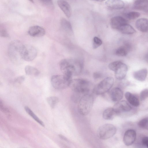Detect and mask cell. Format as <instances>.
Segmentation results:
<instances>
[{
	"instance_id": "obj_1",
	"label": "cell",
	"mask_w": 148,
	"mask_h": 148,
	"mask_svg": "<svg viewBox=\"0 0 148 148\" xmlns=\"http://www.w3.org/2000/svg\"><path fill=\"white\" fill-rule=\"evenodd\" d=\"M60 66L63 75L72 79L73 75H78L81 73L83 63L78 59H65L60 61Z\"/></svg>"
},
{
	"instance_id": "obj_2",
	"label": "cell",
	"mask_w": 148,
	"mask_h": 148,
	"mask_svg": "<svg viewBox=\"0 0 148 148\" xmlns=\"http://www.w3.org/2000/svg\"><path fill=\"white\" fill-rule=\"evenodd\" d=\"M24 45L20 40H14L10 43L8 53L11 60L14 63L20 64L23 60L21 52Z\"/></svg>"
},
{
	"instance_id": "obj_3",
	"label": "cell",
	"mask_w": 148,
	"mask_h": 148,
	"mask_svg": "<svg viewBox=\"0 0 148 148\" xmlns=\"http://www.w3.org/2000/svg\"><path fill=\"white\" fill-rule=\"evenodd\" d=\"M94 102V97L90 93L84 95L78 102L77 110L82 116H86L90 112Z\"/></svg>"
},
{
	"instance_id": "obj_4",
	"label": "cell",
	"mask_w": 148,
	"mask_h": 148,
	"mask_svg": "<svg viewBox=\"0 0 148 148\" xmlns=\"http://www.w3.org/2000/svg\"><path fill=\"white\" fill-rule=\"evenodd\" d=\"M74 92L83 95L89 93L91 85L88 81L81 79H72L69 86Z\"/></svg>"
},
{
	"instance_id": "obj_5",
	"label": "cell",
	"mask_w": 148,
	"mask_h": 148,
	"mask_svg": "<svg viewBox=\"0 0 148 148\" xmlns=\"http://www.w3.org/2000/svg\"><path fill=\"white\" fill-rule=\"evenodd\" d=\"M114 84V79L107 77L100 82L93 89V92L97 95H102L109 91Z\"/></svg>"
},
{
	"instance_id": "obj_6",
	"label": "cell",
	"mask_w": 148,
	"mask_h": 148,
	"mask_svg": "<svg viewBox=\"0 0 148 148\" xmlns=\"http://www.w3.org/2000/svg\"><path fill=\"white\" fill-rule=\"evenodd\" d=\"M116 131V128L114 125L111 124H105L99 128L97 135L100 139L107 140L113 137Z\"/></svg>"
},
{
	"instance_id": "obj_7",
	"label": "cell",
	"mask_w": 148,
	"mask_h": 148,
	"mask_svg": "<svg viewBox=\"0 0 148 148\" xmlns=\"http://www.w3.org/2000/svg\"><path fill=\"white\" fill-rule=\"evenodd\" d=\"M71 80L64 75H56L51 77V82L52 85L55 88L62 89L69 86Z\"/></svg>"
},
{
	"instance_id": "obj_8",
	"label": "cell",
	"mask_w": 148,
	"mask_h": 148,
	"mask_svg": "<svg viewBox=\"0 0 148 148\" xmlns=\"http://www.w3.org/2000/svg\"><path fill=\"white\" fill-rule=\"evenodd\" d=\"M37 52L33 46L26 45L23 46L21 52V57L23 60L30 61L34 60L36 57Z\"/></svg>"
},
{
	"instance_id": "obj_9",
	"label": "cell",
	"mask_w": 148,
	"mask_h": 148,
	"mask_svg": "<svg viewBox=\"0 0 148 148\" xmlns=\"http://www.w3.org/2000/svg\"><path fill=\"white\" fill-rule=\"evenodd\" d=\"M113 108L117 115L129 112L132 110L131 107L128 103L124 100L117 102Z\"/></svg>"
},
{
	"instance_id": "obj_10",
	"label": "cell",
	"mask_w": 148,
	"mask_h": 148,
	"mask_svg": "<svg viewBox=\"0 0 148 148\" xmlns=\"http://www.w3.org/2000/svg\"><path fill=\"white\" fill-rule=\"evenodd\" d=\"M127 70L126 65L121 61L114 71L115 77L118 80L123 79L126 75Z\"/></svg>"
},
{
	"instance_id": "obj_11",
	"label": "cell",
	"mask_w": 148,
	"mask_h": 148,
	"mask_svg": "<svg viewBox=\"0 0 148 148\" xmlns=\"http://www.w3.org/2000/svg\"><path fill=\"white\" fill-rule=\"evenodd\" d=\"M136 137V133L135 130L129 129L125 132L123 138L124 144L129 146L132 145L135 142Z\"/></svg>"
},
{
	"instance_id": "obj_12",
	"label": "cell",
	"mask_w": 148,
	"mask_h": 148,
	"mask_svg": "<svg viewBox=\"0 0 148 148\" xmlns=\"http://www.w3.org/2000/svg\"><path fill=\"white\" fill-rule=\"evenodd\" d=\"M127 23V20L120 16H114L110 21V25L112 28L118 30L121 26Z\"/></svg>"
},
{
	"instance_id": "obj_13",
	"label": "cell",
	"mask_w": 148,
	"mask_h": 148,
	"mask_svg": "<svg viewBox=\"0 0 148 148\" xmlns=\"http://www.w3.org/2000/svg\"><path fill=\"white\" fill-rule=\"evenodd\" d=\"M28 33L31 36L34 37H40L45 34V29L38 25H34L30 27L28 30Z\"/></svg>"
},
{
	"instance_id": "obj_14",
	"label": "cell",
	"mask_w": 148,
	"mask_h": 148,
	"mask_svg": "<svg viewBox=\"0 0 148 148\" xmlns=\"http://www.w3.org/2000/svg\"><path fill=\"white\" fill-rule=\"evenodd\" d=\"M110 96L112 101L118 102L120 101L123 97V92L119 88H114L110 90Z\"/></svg>"
},
{
	"instance_id": "obj_15",
	"label": "cell",
	"mask_w": 148,
	"mask_h": 148,
	"mask_svg": "<svg viewBox=\"0 0 148 148\" xmlns=\"http://www.w3.org/2000/svg\"><path fill=\"white\" fill-rule=\"evenodd\" d=\"M57 4L65 16L69 18L71 15V9L69 3L65 0H58Z\"/></svg>"
},
{
	"instance_id": "obj_16",
	"label": "cell",
	"mask_w": 148,
	"mask_h": 148,
	"mask_svg": "<svg viewBox=\"0 0 148 148\" xmlns=\"http://www.w3.org/2000/svg\"><path fill=\"white\" fill-rule=\"evenodd\" d=\"M108 8L114 9H120L124 6V3L121 0H108L105 3Z\"/></svg>"
},
{
	"instance_id": "obj_17",
	"label": "cell",
	"mask_w": 148,
	"mask_h": 148,
	"mask_svg": "<svg viewBox=\"0 0 148 148\" xmlns=\"http://www.w3.org/2000/svg\"><path fill=\"white\" fill-rule=\"evenodd\" d=\"M135 25L138 30L143 32H146L148 30V20L145 18H139L136 21Z\"/></svg>"
},
{
	"instance_id": "obj_18",
	"label": "cell",
	"mask_w": 148,
	"mask_h": 148,
	"mask_svg": "<svg viewBox=\"0 0 148 148\" xmlns=\"http://www.w3.org/2000/svg\"><path fill=\"white\" fill-rule=\"evenodd\" d=\"M131 46L128 43H125L123 45L118 48L115 51L116 55L119 56H125L131 49Z\"/></svg>"
},
{
	"instance_id": "obj_19",
	"label": "cell",
	"mask_w": 148,
	"mask_h": 148,
	"mask_svg": "<svg viewBox=\"0 0 148 148\" xmlns=\"http://www.w3.org/2000/svg\"><path fill=\"white\" fill-rule=\"evenodd\" d=\"M125 97L129 103L132 106L137 107L139 105V100L138 97L134 94L127 92L125 93Z\"/></svg>"
},
{
	"instance_id": "obj_20",
	"label": "cell",
	"mask_w": 148,
	"mask_h": 148,
	"mask_svg": "<svg viewBox=\"0 0 148 148\" xmlns=\"http://www.w3.org/2000/svg\"><path fill=\"white\" fill-rule=\"evenodd\" d=\"M148 71L146 69H143L135 72L133 74L134 78L140 81H144L147 74Z\"/></svg>"
},
{
	"instance_id": "obj_21",
	"label": "cell",
	"mask_w": 148,
	"mask_h": 148,
	"mask_svg": "<svg viewBox=\"0 0 148 148\" xmlns=\"http://www.w3.org/2000/svg\"><path fill=\"white\" fill-rule=\"evenodd\" d=\"M60 24L62 29L67 33L69 34H73V30L71 23L65 18H62Z\"/></svg>"
},
{
	"instance_id": "obj_22",
	"label": "cell",
	"mask_w": 148,
	"mask_h": 148,
	"mask_svg": "<svg viewBox=\"0 0 148 148\" xmlns=\"http://www.w3.org/2000/svg\"><path fill=\"white\" fill-rule=\"evenodd\" d=\"M116 114L113 108H109L105 110L102 114L103 118L106 120L112 119Z\"/></svg>"
},
{
	"instance_id": "obj_23",
	"label": "cell",
	"mask_w": 148,
	"mask_h": 148,
	"mask_svg": "<svg viewBox=\"0 0 148 148\" xmlns=\"http://www.w3.org/2000/svg\"><path fill=\"white\" fill-rule=\"evenodd\" d=\"M133 8L138 10L146 9L148 8V0H136L134 3Z\"/></svg>"
},
{
	"instance_id": "obj_24",
	"label": "cell",
	"mask_w": 148,
	"mask_h": 148,
	"mask_svg": "<svg viewBox=\"0 0 148 148\" xmlns=\"http://www.w3.org/2000/svg\"><path fill=\"white\" fill-rule=\"evenodd\" d=\"M118 30L122 34H133L136 32L133 27L127 23L121 26Z\"/></svg>"
},
{
	"instance_id": "obj_25",
	"label": "cell",
	"mask_w": 148,
	"mask_h": 148,
	"mask_svg": "<svg viewBox=\"0 0 148 148\" xmlns=\"http://www.w3.org/2000/svg\"><path fill=\"white\" fill-rule=\"evenodd\" d=\"M25 73L29 75L37 76L40 74V71L38 69L29 65L25 66Z\"/></svg>"
},
{
	"instance_id": "obj_26",
	"label": "cell",
	"mask_w": 148,
	"mask_h": 148,
	"mask_svg": "<svg viewBox=\"0 0 148 148\" xmlns=\"http://www.w3.org/2000/svg\"><path fill=\"white\" fill-rule=\"evenodd\" d=\"M24 109L26 112L31 116L34 120L43 127H45V124L33 112V111L28 106H25Z\"/></svg>"
},
{
	"instance_id": "obj_27",
	"label": "cell",
	"mask_w": 148,
	"mask_h": 148,
	"mask_svg": "<svg viewBox=\"0 0 148 148\" xmlns=\"http://www.w3.org/2000/svg\"><path fill=\"white\" fill-rule=\"evenodd\" d=\"M47 101L52 108H53L59 102V99L56 96H51L47 99Z\"/></svg>"
},
{
	"instance_id": "obj_28",
	"label": "cell",
	"mask_w": 148,
	"mask_h": 148,
	"mask_svg": "<svg viewBox=\"0 0 148 148\" xmlns=\"http://www.w3.org/2000/svg\"><path fill=\"white\" fill-rule=\"evenodd\" d=\"M140 15V13L134 11L130 12L125 14L126 18L129 20H133L138 18Z\"/></svg>"
},
{
	"instance_id": "obj_29",
	"label": "cell",
	"mask_w": 148,
	"mask_h": 148,
	"mask_svg": "<svg viewBox=\"0 0 148 148\" xmlns=\"http://www.w3.org/2000/svg\"><path fill=\"white\" fill-rule=\"evenodd\" d=\"M138 125L141 128L148 129V117L143 118L138 123Z\"/></svg>"
},
{
	"instance_id": "obj_30",
	"label": "cell",
	"mask_w": 148,
	"mask_h": 148,
	"mask_svg": "<svg viewBox=\"0 0 148 148\" xmlns=\"http://www.w3.org/2000/svg\"><path fill=\"white\" fill-rule=\"evenodd\" d=\"M102 44L101 40L97 37L93 38L92 42V46L94 49H96L100 46Z\"/></svg>"
},
{
	"instance_id": "obj_31",
	"label": "cell",
	"mask_w": 148,
	"mask_h": 148,
	"mask_svg": "<svg viewBox=\"0 0 148 148\" xmlns=\"http://www.w3.org/2000/svg\"><path fill=\"white\" fill-rule=\"evenodd\" d=\"M148 97V89H145L142 90L140 94V99L141 101H144Z\"/></svg>"
},
{
	"instance_id": "obj_32",
	"label": "cell",
	"mask_w": 148,
	"mask_h": 148,
	"mask_svg": "<svg viewBox=\"0 0 148 148\" xmlns=\"http://www.w3.org/2000/svg\"><path fill=\"white\" fill-rule=\"evenodd\" d=\"M0 108L1 111L4 113L9 115L10 111L9 109L3 104L2 102L0 101Z\"/></svg>"
},
{
	"instance_id": "obj_33",
	"label": "cell",
	"mask_w": 148,
	"mask_h": 148,
	"mask_svg": "<svg viewBox=\"0 0 148 148\" xmlns=\"http://www.w3.org/2000/svg\"><path fill=\"white\" fill-rule=\"evenodd\" d=\"M0 36L4 38H9V36L6 30L4 28H1L0 30Z\"/></svg>"
},
{
	"instance_id": "obj_34",
	"label": "cell",
	"mask_w": 148,
	"mask_h": 148,
	"mask_svg": "<svg viewBox=\"0 0 148 148\" xmlns=\"http://www.w3.org/2000/svg\"><path fill=\"white\" fill-rule=\"evenodd\" d=\"M141 141V145L143 147L148 148V137H143Z\"/></svg>"
},
{
	"instance_id": "obj_35",
	"label": "cell",
	"mask_w": 148,
	"mask_h": 148,
	"mask_svg": "<svg viewBox=\"0 0 148 148\" xmlns=\"http://www.w3.org/2000/svg\"><path fill=\"white\" fill-rule=\"evenodd\" d=\"M43 4L49 7L52 6L53 5V0H39Z\"/></svg>"
},
{
	"instance_id": "obj_36",
	"label": "cell",
	"mask_w": 148,
	"mask_h": 148,
	"mask_svg": "<svg viewBox=\"0 0 148 148\" xmlns=\"http://www.w3.org/2000/svg\"><path fill=\"white\" fill-rule=\"evenodd\" d=\"M25 78L23 76H21L16 78L14 80L15 82L18 84H20L24 80Z\"/></svg>"
},
{
	"instance_id": "obj_37",
	"label": "cell",
	"mask_w": 148,
	"mask_h": 148,
	"mask_svg": "<svg viewBox=\"0 0 148 148\" xmlns=\"http://www.w3.org/2000/svg\"><path fill=\"white\" fill-rule=\"evenodd\" d=\"M101 74L98 72H95L93 73V77L95 79H97L100 78L101 77Z\"/></svg>"
},
{
	"instance_id": "obj_38",
	"label": "cell",
	"mask_w": 148,
	"mask_h": 148,
	"mask_svg": "<svg viewBox=\"0 0 148 148\" xmlns=\"http://www.w3.org/2000/svg\"><path fill=\"white\" fill-rule=\"evenodd\" d=\"M58 136L59 137L61 138V139L66 141V142H69L68 140L67 139V138L64 136L62 134H59L58 135Z\"/></svg>"
},
{
	"instance_id": "obj_39",
	"label": "cell",
	"mask_w": 148,
	"mask_h": 148,
	"mask_svg": "<svg viewBox=\"0 0 148 148\" xmlns=\"http://www.w3.org/2000/svg\"><path fill=\"white\" fill-rule=\"evenodd\" d=\"M144 59L147 62H148V52L145 55Z\"/></svg>"
},
{
	"instance_id": "obj_40",
	"label": "cell",
	"mask_w": 148,
	"mask_h": 148,
	"mask_svg": "<svg viewBox=\"0 0 148 148\" xmlns=\"http://www.w3.org/2000/svg\"><path fill=\"white\" fill-rule=\"evenodd\" d=\"M92 1H99V2H102L105 1L106 0H90Z\"/></svg>"
},
{
	"instance_id": "obj_41",
	"label": "cell",
	"mask_w": 148,
	"mask_h": 148,
	"mask_svg": "<svg viewBox=\"0 0 148 148\" xmlns=\"http://www.w3.org/2000/svg\"><path fill=\"white\" fill-rule=\"evenodd\" d=\"M29 1L31 2L32 3H33L34 2V1L33 0H29Z\"/></svg>"
}]
</instances>
